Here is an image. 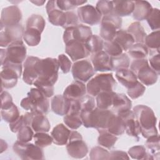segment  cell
Here are the masks:
<instances>
[{
    "label": "cell",
    "mask_w": 160,
    "mask_h": 160,
    "mask_svg": "<svg viewBox=\"0 0 160 160\" xmlns=\"http://www.w3.org/2000/svg\"><path fill=\"white\" fill-rule=\"evenodd\" d=\"M133 113L138 120L141 134L145 138L158 134L156 128L157 119L154 111L145 105H137L133 108Z\"/></svg>",
    "instance_id": "6da1fadb"
},
{
    "label": "cell",
    "mask_w": 160,
    "mask_h": 160,
    "mask_svg": "<svg viewBox=\"0 0 160 160\" xmlns=\"http://www.w3.org/2000/svg\"><path fill=\"white\" fill-rule=\"evenodd\" d=\"M114 112L109 109L95 108L92 110L81 111L82 124L87 128L107 129L109 121Z\"/></svg>",
    "instance_id": "7a4b0ae2"
},
{
    "label": "cell",
    "mask_w": 160,
    "mask_h": 160,
    "mask_svg": "<svg viewBox=\"0 0 160 160\" xmlns=\"http://www.w3.org/2000/svg\"><path fill=\"white\" fill-rule=\"evenodd\" d=\"M27 97L21 101V106L25 110L38 111L46 114L49 111V101L38 88H32Z\"/></svg>",
    "instance_id": "3957f363"
},
{
    "label": "cell",
    "mask_w": 160,
    "mask_h": 160,
    "mask_svg": "<svg viewBox=\"0 0 160 160\" xmlns=\"http://www.w3.org/2000/svg\"><path fill=\"white\" fill-rule=\"evenodd\" d=\"M116 85V81L112 73L99 74L88 82L86 91L88 94L96 96L101 92L113 91Z\"/></svg>",
    "instance_id": "277c9868"
},
{
    "label": "cell",
    "mask_w": 160,
    "mask_h": 160,
    "mask_svg": "<svg viewBox=\"0 0 160 160\" xmlns=\"http://www.w3.org/2000/svg\"><path fill=\"white\" fill-rule=\"evenodd\" d=\"M130 68L142 84L151 86L158 81V74L150 67L146 58L134 59L131 62Z\"/></svg>",
    "instance_id": "5b68a950"
},
{
    "label": "cell",
    "mask_w": 160,
    "mask_h": 160,
    "mask_svg": "<svg viewBox=\"0 0 160 160\" xmlns=\"http://www.w3.org/2000/svg\"><path fill=\"white\" fill-rule=\"evenodd\" d=\"M1 71V91L3 88L11 89L14 88L18 82V79L22 74L21 64L5 61L2 65Z\"/></svg>",
    "instance_id": "8992f818"
},
{
    "label": "cell",
    "mask_w": 160,
    "mask_h": 160,
    "mask_svg": "<svg viewBox=\"0 0 160 160\" xmlns=\"http://www.w3.org/2000/svg\"><path fill=\"white\" fill-rule=\"evenodd\" d=\"M122 25V19L113 12L102 18L100 28V37L105 41L114 40L118 29Z\"/></svg>",
    "instance_id": "52a82bcc"
},
{
    "label": "cell",
    "mask_w": 160,
    "mask_h": 160,
    "mask_svg": "<svg viewBox=\"0 0 160 160\" xmlns=\"http://www.w3.org/2000/svg\"><path fill=\"white\" fill-rule=\"evenodd\" d=\"M59 68L58 61L56 58H46L41 59L40 73L37 80L54 85L58 78Z\"/></svg>",
    "instance_id": "ba28073f"
},
{
    "label": "cell",
    "mask_w": 160,
    "mask_h": 160,
    "mask_svg": "<svg viewBox=\"0 0 160 160\" xmlns=\"http://www.w3.org/2000/svg\"><path fill=\"white\" fill-rule=\"evenodd\" d=\"M14 152L22 159H43L44 152L41 148L32 143L17 141L12 146Z\"/></svg>",
    "instance_id": "9c48e42d"
},
{
    "label": "cell",
    "mask_w": 160,
    "mask_h": 160,
    "mask_svg": "<svg viewBox=\"0 0 160 160\" xmlns=\"http://www.w3.org/2000/svg\"><path fill=\"white\" fill-rule=\"evenodd\" d=\"M66 149L68 154L76 159H81L86 156L88 148L82 140L81 134L76 131L71 132L69 140L66 144Z\"/></svg>",
    "instance_id": "30bf717a"
},
{
    "label": "cell",
    "mask_w": 160,
    "mask_h": 160,
    "mask_svg": "<svg viewBox=\"0 0 160 160\" xmlns=\"http://www.w3.org/2000/svg\"><path fill=\"white\" fill-rule=\"evenodd\" d=\"M26 125L29 126L36 132H47L50 130L49 120L43 114L38 111H30L24 115Z\"/></svg>",
    "instance_id": "8fae6325"
},
{
    "label": "cell",
    "mask_w": 160,
    "mask_h": 160,
    "mask_svg": "<svg viewBox=\"0 0 160 160\" xmlns=\"http://www.w3.org/2000/svg\"><path fill=\"white\" fill-rule=\"evenodd\" d=\"M92 35L90 27L81 24H78L65 29L63 34V41L65 44L72 41L86 43Z\"/></svg>",
    "instance_id": "7c38bea8"
},
{
    "label": "cell",
    "mask_w": 160,
    "mask_h": 160,
    "mask_svg": "<svg viewBox=\"0 0 160 160\" xmlns=\"http://www.w3.org/2000/svg\"><path fill=\"white\" fill-rule=\"evenodd\" d=\"M41 60L38 57L28 56L24 63L22 80L29 85H32L39 78Z\"/></svg>",
    "instance_id": "4fadbf2b"
},
{
    "label": "cell",
    "mask_w": 160,
    "mask_h": 160,
    "mask_svg": "<svg viewBox=\"0 0 160 160\" xmlns=\"http://www.w3.org/2000/svg\"><path fill=\"white\" fill-rule=\"evenodd\" d=\"M71 72L74 79L86 82L94 75L96 71L89 61L83 59L74 62Z\"/></svg>",
    "instance_id": "5bb4252c"
},
{
    "label": "cell",
    "mask_w": 160,
    "mask_h": 160,
    "mask_svg": "<svg viewBox=\"0 0 160 160\" xmlns=\"http://www.w3.org/2000/svg\"><path fill=\"white\" fill-rule=\"evenodd\" d=\"M24 32V28L20 23L2 28L0 32V46L2 48L8 47L13 42L21 41L23 38Z\"/></svg>",
    "instance_id": "9a60e30c"
},
{
    "label": "cell",
    "mask_w": 160,
    "mask_h": 160,
    "mask_svg": "<svg viewBox=\"0 0 160 160\" xmlns=\"http://www.w3.org/2000/svg\"><path fill=\"white\" fill-rule=\"evenodd\" d=\"M26 56V48L23 41L22 40L15 41L7 47L4 61L1 64L2 65L5 61L21 64L25 60Z\"/></svg>",
    "instance_id": "2e32d148"
},
{
    "label": "cell",
    "mask_w": 160,
    "mask_h": 160,
    "mask_svg": "<svg viewBox=\"0 0 160 160\" xmlns=\"http://www.w3.org/2000/svg\"><path fill=\"white\" fill-rule=\"evenodd\" d=\"M77 13L79 20L84 24L94 26L101 22L102 15L92 5L88 4L79 7L78 8Z\"/></svg>",
    "instance_id": "e0dca14e"
},
{
    "label": "cell",
    "mask_w": 160,
    "mask_h": 160,
    "mask_svg": "<svg viewBox=\"0 0 160 160\" xmlns=\"http://www.w3.org/2000/svg\"><path fill=\"white\" fill-rule=\"evenodd\" d=\"M22 19L21 9L15 5L2 9L1 14V29L19 24Z\"/></svg>",
    "instance_id": "ac0fdd59"
},
{
    "label": "cell",
    "mask_w": 160,
    "mask_h": 160,
    "mask_svg": "<svg viewBox=\"0 0 160 160\" xmlns=\"http://www.w3.org/2000/svg\"><path fill=\"white\" fill-rule=\"evenodd\" d=\"M65 51L74 62L87 58L90 54L86 43L76 41H72L66 44Z\"/></svg>",
    "instance_id": "d6986e66"
},
{
    "label": "cell",
    "mask_w": 160,
    "mask_h": 160,
    "mask_svg": "<svg viewBox=\"0 0 160 160\" xmlns=\"http://www.w3.org/2000/svg\"><path fill=\"white\" fill-rule=\"evenodd\" d=\"M46 9L49 21L54 26L63 27L66 20V12L58 7L56 0L48 1Z\"/></svg>",
    "instance_id": "ffe728a7"
},
{
    "label": "cell",
    "mask_w": 160,
    "mask_h": 160,
    "mask_svg": "<svg viewBox=\"0 0 160 160\" xmlns=\"http://www.w3.org/2000/svg\"><path fill=\"white\" fill-rule=\"evenodd\" d=\"M118 115L121 116L124 121L125 131L127 134L136 138L138 141L139 139V135L141 134V129L133 111L129 110Z\"/></svg>",
    "instance_id": "44dd1931"
},
{
    "label": "cell",
    "mask_w": 160,
    "mask_h": 160,
    "mask_svg": "<svg viewBox=\"0 0 160 160\" xmlns=\"http://www.w3.org/2000/svg\"><path fill=\"white\" fill-rule=\"evenodd\" d=\"M91 59L95 71L105 72L112 71L111 57L104 51L92 54Z\"/></svg>",
    "instance_id": "7402d4cb"
},
{
    "label": "cell",
    "mask_w": 160,
    "mask_h": 160,
    "mask_svg": "<svg viewBox=\"0 0 160 160\" xmlns=\"http://www.w3.org/2000/svg\"><path fill=\"white\" fill-rule=\"evenodd\" d=\"M86 86L83 82L75 80L64 90L63 96L70 101L79 99L86 94Z\"/></svg>",
    "instance_id": "603a6c76"
},
{
    "label": "cell",
    "mask_w": 160,
    "mask_h": 160,
    "mask_svg": "<svg viewBox=\"0 0 160 160\" xmlns=\"http://www.w3.org/2000/svg\"><path fill=\"white\" fill-rule=\"evenodd\" d=\"M71 106V101L63 95L54 96L51 101V110L59 116H65L69 111Z\"/></svg>",
    "instance_id": "cb8c5ba5"
},
{
    "label": "cell",
    "mask_w": 160,
    "mask_h": 160,
    "mask_svg": "<svg viewBox=\"0 0 160 160\" xmlns=\"http://www.w3.org/2000/svg\"><path fill=\"white\" fill-rule=\"evenodd\" d=\"M132 102L129 98L122 93H116L114 96L112 109L116 114H119L131 110Z\"/></svg>",
    "instance_id": "d4e9b609"
},
{
    "label": "cell",
    "mask_w": 160,
    "mask_h": 160,
    "mask_svg": "<svg viewBox=\"0 0 160 160\" xmlns=\"http://www.w3.org/2000/svg\"><path fill=\"white\" fill-rule=\"evenodd\" d=\"M71 131L63 124L61 123L56 126L51 134L52 142L58 146H63L68 143L71 134Z\"/></svg>",
    "instance_id": "484cf974"
},
{
    "label": "cell",
    "mask_w": 160,
    "mask_h": 160,
    "mask_svg": "<svg viewBox=\"0 0 160 160\" xmlns=\"http://www.w3.org/2000/svg\"><path fill=\"white\" fill-rule=\"evenodd\" d=\"M134 3V7L132 12L134 19L140 21L146 19L152 10L151 4L147 1H136Z\"/></svg>",
    "instance_id": "4316f807"
},
{
    "label": "cell",
    "mask_w": 160,
    "mask_h": 160,
    "mask_svg": "<svg viewBox=\"0 0 160 160\" xmlns=\"http://www.w3.org/2000/svg\"><path fill=\"white\" fill-rule=\"evenodd\" d=\"M116 78L127 89L132 88L138 81L136 74L131 69H122L116 71Z\"/></svg>",
    "instance_id": "83f0119b"
},
{
    "label": "cell",
    "mask_w": 160,
    "mask_h": 160,
    "mask_svg": "<svg viewBox=\"0 0 160 160\" xmlns=\"http://www.w3.org/2000/svg\"><path fill=\"white\" fill-rule=\"evenodd\" d=\"M113 12L119 17L129 16L134 10V3L132 1H112Z\"/></svg>",
    "instance_id": "f1b7e54d"
},
{
    "label": "cell",
    "mask_w": 160,
    "mask_h": 160,
    "mask_svg": "<svg viewBox=\"0 0 160 160\" xmlns=\"http://www.w3.org/2000/svg\"><path fill=\"white\" fill-rule=\"evenodd\" d=\"M108 132L115 135H122L125 131V124L123 119L119 115L114 114L109 121L107 129Z\"/></svg>",
    "instance_id": "f546056e"
},
{
    "label": "cell",
    "mask_w": 160,
    "mask_h": 160,
    "mask_svg": "<svg viewBox=\"0 0 160 160\" xmlns=\"http://www.w3.org/2000/svg\"><path fill=\"white\" fill-rule=\"evenodd\" d=\"M114 40L121 47L123 51H127L134 43L132 36L124 29L118 30Z\"/></svg>",
    "instance_id": "4dcf8cb0"
},
{
    "label": "cell",
    "mask_w": 160,
    "mask_h": 160,
    "mask_svg": "<svg viewBox=\"0 0 160 160\" xmlns=\"http://www.w3.org/2000/svg\"><path fill=\"white\" fill-rule=\"evenodd\" d=\"M99 136L98 138V144L106 148H112L118 140V137L109 132L106 129H98Z\"/></svg>",
    "instance_id": "1f68e13d"
},
{
    "label": "cell",
    "mask_w": 160,
    "mask_h": 160,
    "mask_svg": "<svg viewBox=\"0 0 160 160\" xmlns=\"http://www.w3.org/2000/svg\"><path fill=\"white\" fill-rule=\"evenodd\" d=\"M116 92L114 91L101 92L96 96V105L98 108L109 109L112 107Z\"/></svg>",
    "instance_id": "d6a6232c"
},
{
    "label": "cell",
    "mask_w": 160,
    "mask_h": 160,
    "mask_svg": "<svg viewBox=\"0 0 160 160\" xmlns=\"http://www.w3.org/2000/svg\"><path fill=\"white\" fill-rule=\"evenodd\" d=\"M127 31L132 36L134 42L136 43H144V40L146 37V33L139 21L131 23Z\"/></svg>",
    "instance_id": "836d02e7"
},
{
    "label": "cell",
    "mask_w": 160,
    "mask_h": 160,
    "mask_svg": "<svg viewBox=\"0 0 160 160\" xmlns=\"http://www.w3.org/2000/svg\"><path fill=\"white\" fill-rule=\"evenodd\" d=\"M128 54L134 59H145L149 53V49L143 43H136L127 51Z\"/></svg>",
    "instance_id": "e575fe53"
},
{
    "label": "cell",
    "mask_w": 160,
    "mask_h": 160,
    "mask_svg": "<svg viewBox=\"0 0 160 160\" xmlns=\"http://www.w3.org/2000/svg\"><path fill=\"white\" fill-rule=\"evenodd\" d=\"M41 32L33 28H27L24 32L23 39L29 46H36L41 41Z\"/></svg>",
    "instance_id": "d590c367"
},
{
    "label": "cell",
    "mask_w": 160,
    "mask_h": 160,
    "mask_svg": "<svg viewBox=\"0 0 160 160\" xmlns=\"http://www.w3.org/2000/svg\"><path fill=\"white\" fill-rule=\"evenodd\" d=\"M145 146L148 149V153L152 156V159H156V156H157L159 158L160 142L159 136L158 134L147 138V140L145 142Z\"/></svg>",
    "instance_id": "8d00e7d4"
},
{
    "label": "cell",
    "mask_w": 160,
    "mask_h": 160,
    "mask_svg": "<svg viewBox=\"0 0 160 160\" xmlns=\"http://www.w3.org/2000/svg\"><path fill=\"white\" fill-rule=\"evenodd\" d=\"M64 122L72 129H78L82 124L81 112H69L64 117Z\"/></svg>",
    "instance_id": "74e56055"
},
{
    "label": "cell",
    "mask_w": 160,
    "mask_h": 160,
    "mask_svg": "<svg viewBox=\"0 0 160 160\" xmlns=\"http://www.w3.org/2000/svg\"><path fill=\"white\" fill-rule=\"evenodd\" d=\"M111 63L112 71H116L122 69H128L130 65L129 56L126 53L111 57Z\"/></svg>",
    "instance_id": "f35d334b"
},
{
    "label": "cell",
    "mask_w": 160,
    "mask_h": 160,
    "mask_svg": "<svg viewBox=\"0 0 160 160\" xmlns=\"http://www.w3.org/2000/svg\"><path fill=\"white\" fill-rule=\"evenodd\" d=\"M45 20L41 15L32 14L27 20L26 29L33 28L42 32L45 28Z\"/></svg>",
    "instance_id": "ab89813d"
},
{
    "label": "cell",
    "mask_w": 160,
    "mask_h": 160,
    "mask_svg": "<svg viewBox=\"0 0 160 160\" xmlns=\"http://www.w3.org/2000/svg\"><path fill=\"white\" fill-rule=\"evenodd\" d=\"M88 49L92 54L102 51L104 48V40L98 35H92L86 42Z\"/></svg>",
    "instance_id": "60d3db41"
},
{
    "label": "cell",
    "mask_w": 160,
    "mask_h": 160,
    "mask_svg": "<svg viewBox=\"0 0 160 160\" xmlns=\"http://www.w3.org/2000/svg\"><path fill=\"white\" fill-rule=\"evenodd\" d=\"M19 116V110L14 103L9 108L1 109V118L7 122H12L16 120Z\"/></svg>",
    "instance_id": "b9f144b4"
},
{
    "label": "cell",
    "mask_w": 160,
    "mask_h": 160,
    "mask_svg": "<svg viewBox=\"0 0 160 160\" xmlns=\"http://www.w3.org/2000/svg\"><path fill=\"white\" fill-rule=\"evenodd\" d=\"M159 30H157L146 36L144 44L148 49H149L150 50H159Z\"/></svg>",
    "instance_id": "7bdbcfd3"
},
{
    "label": "cell",
    "mask_w": 160,
    "mask_h": 160,
    "mask_svg": "<svg viewBox=\"0 0 160 160\" xmlns=\"http://www.w3.org/2000/svg\"><path fill=\"white\" fill-rule=\"evenodd\" d=\"M104 51L111 57H115L122 53V49L121 47L114 41H104Z\"/></svg>",
    "instance_id": "ee69618b"
},
{
    "label": "cell",
    "mask_w": 160,
    "mask_h": 160,
    "mask_svg": "<svg viewBox=\"0 0 160 160\" xmlns=\"http://www.w3.org/2000/svg\"><path fill=\"white\" fill-rule=\"evenodd\" d=\"M87 2V1L81 0H56L58 7L62 11H69L76 7Z\"/></svg>",
    "instance_id": "f6af8a7d"
},
{
    "label": "cell",
    "mask_w": 160,
    "mask_h": 160,
    "mask_svg": "<svg viewBox=\"0 0 160 160\" xmlns=\"http://www.w3.org/2000/svg\"><path fill=\"white\" fill-rule=\"evenodd\" d=\"M33 138L35 144L41 148L47 147L52 142L51 136L46 132H36L34 134Z\"/></svg>",
    "instance_id": "bcb514c9"
},
{
    "label": "cell",
    "mask_w": 160,
    "mask_h": 160,
    "mask_svg": "<svg viewBox=\"0 0 160 160\" xmlns=\"http://www.w3.org/2000/svg\"><path fill=\"white\" fill-rule=\"evenodd\" d=\"M129 155L135 159H148V152L143 146H135L129 148Z\"/></svg>",
    "instance_id": "7dc6e473"
},
{
    "label": "cell",
    "mask_w": 160,
    "mask_h": 160,
    "mask_svg": "<svg viewBox=\"0 0 160 160\" xmlns=\"http://www.w3.org/2000/svg\"><path fill=\"white\" fill-rule=\"evenodd\" d=\"M146 21L152 30H158L160 25V12L158 8H152Z\"/></svg>",
    "instance_id": "c3c4849f"
},
{
    "label": "cell",
    "mask_w": 160,
    "mask_h": 160,
    "mask_svg": "<svg viewBox=\"0 0 160 160\" xmlns=\"http://www.w3.org/2000/svg\"><path fill=\"white\" fill-rule=\"evenodd\" d=\"M109 152L100 146L92 148L89 153V158L91 160L109 159Z\"/></svg>",
    "instance_id": "681fc988"
},
{
    "label": "cell",
    "mask_w": 160,
    "mask_h": 160,
    "mask_svg": "<svg viewBox=\"0 0 160 160\" xmlns=\"http://www.w3.org/2000/svg\"><path fill=\"white\" fill-rule=\"evenodd\" d=\"M96 9L103 16L113 12L112 1H99L96 3Z\"/></svg>",
    "instance_id": "f907efd6"
},
{
    "label": "cell",
    "mask_w": 160,
    "mask_h": 160,
    "mask_svg": "<svg viewBox=\"0 0 160 160\" xmlns=\"http://www.w3.org/2000/svg\"><path fill=\"white\" fill-rule=\"evenodd\" d=\"M33 136L34 133L32 131V129L29 126L25 125L18 132L17 138L18 141L28 142L29 141L32 140Z\"/></svg>",
    "instance_id": "816d5d0a"
},
{
    "label": "cell",
    "mask_w": 160,
    "mask_h": 160,
    "mask_svg": "<svg viewBox=\"0 0 160 160\" xmlns=\"http://www.w3.org/2000/svg\"><path fill=\"white\" fill-rule=\"evenodd\" d=\"M149 66L158 74H160V56L159 50H150L149 51Z\"/></svg>",
    "instance_id": "f5cc1de1"
},
{
    "label": "cell",
    "mask_w": 160,
    "mask_h": 160,
    "mask_svg": "<svg viewBox=\"0 0 160 160\" xmlns=\"http://www.w3.org/2000/svg\"><path fill=\"white\" fill-rule=\"evenodd\" d=\"M36 88L39 89L46 97L50 98L54 94V85L36 80L33 84Z\"/></svg>",
    "instance_id": "db71d44e"
},
{
    "label": "cell",
    "mask_w": 160,
    "mask_h": 160,
    "mask_svg": "<svg viewBox=\"0 0 160 160\" xmlns=\"http://www.w3.org/2000/svg\"><path fill=\"white\" fill-rule=\"evenodd\" d=\"M146 90L145 86L139 81L132 88L128 89L127 93L128 96L132 99H137L142 96Z\"/></svg>",
    "instance_id": "11a10c76"
},
{
    "label": "cell",
    "mask_w": 160,
    "mask_h": 160,
    "mask_svg": "<svg viewBox=\"0 0 160 160\" xmlns=\"http://www.w3.org/2000/svg\"><path fill=\"white\" fill-rule=\"evenodd\" d=\"M81 109L82 110H92L95 107V99L93 96L88 94L84 95L80 99H79Z\"/></svg>",
    "instance_id": "9f6ffc18"
},
{
    "label": "cell",
    "mask_w": 160,
    "mask_h": 160,
    "mask_svg": "<svg viewBox=\"0 0 160 160\" xmlns=\"http://www.w3.org/2000/svg\"><path fill=\"white\" fill-rule=\"evenodd\" d=\"M58 61L59 66L63 73L67 74L70 71L72 68V62L67 56L64 54L59 55Z\"/></svg>",
    "instance_id": "6f0895ef"
},
{
    "label": "cell",
    "mask_w": 160,
    "mask_h": 160,
    "mask_svg": "<svg viewBox=\"0 0 160 160\" xmlns=\"http://www.w3.org/2000/svg\"><path fill=\"white\" fill-rule=\"evenodd\" d=\"M66 20H65V23L64 25L63 26V28L65 29L71 28V27H74L76 26L78 24V15H76L73 11H66Z\"/></svg>",
    "instance_id": "680465c9"
},
{
    "label": "cell",
    "mask_w": 160,
    "mask_h": 160,
    "mask_svg": "<svg viewBox=\"0 0 160 160\" xmlns=\"http://www.w3.org/2000/svg\"><path fill=\"white\" fill-rule=\"evenodd\" d=\"M1 109L8 108L13 104L12 96L7 91H2L1 92Z\"/></svg>",
    "instance_id": "91938a15"
},
{
    "label": "cell",
    "mask_w": 160,
    "mask_h": 160,
    "mask_svg": "<svg viewBox=\"0 0 160 160\" xmlns=\"http://www.w3.org/2000/svg\"><path fill=\"white\" fill-rule=\"evenodd\" d=\"M25 125L24 115H21L16 120L9 123V128L12 132H18Z\"/></svg>",
    "instance_id": "94428289"
},
{
    "label": "cell",
    "mask_w": 160,
    "mask_h": 160,
    "mask_svg": "<svg viewBox=\"0 0 160 160\" xmlns=\"http://www.w3.org/2000/svg\"><path fill=\"white\" fill-rule=\"evenodd\" d=\"M129 159V158L127 153L122 151H112L109 152V159Z\"/></svg>",
    "instance_id": "6125c7cd"
},
{
    "label": "cell",
    "mask_w": 160,
    "mask_h": 160,
    "mask_svg": "<svg viewBox=\"0 0 160 160\" xmlns=\"http://www.w3.org/2000/svg\"><path fill=\"white\" fill-rule=\"evenodd\" d=\"M31 2L36 6H42L45 2V1H31Z\"/></svg>",
    "instance_id": "be15d7a7"
}]
</instances>
